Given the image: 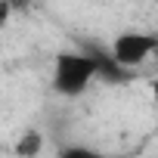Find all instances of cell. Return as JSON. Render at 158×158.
Instances as JSON below:
<instances>
[{
	"label": "cell",
	"instance_id": "52a82bcc",
	"mask_svg": "<svg viewBox=\"0 0 158 158\" xmlns=\"http://www.w3.org/2000/svg\"><path fill=\"white\" fill-rule=\"evenodd\" d=\"M149 90H152V99H155V102H158V77H155V81H152V84H149Z\"/></svg>",
	"mask_w": 158,
	"mask_h": 158
},
{
	"label": "cell",
	"instance_id": "8992f818",
	"mask_svg": "<svg viewBox=\"0 0 158 158\" xmlns=\"http://www.w3.org/2000/svg\"><path fill=\"white\" fill-rule=\"evenodd\" d=\"M10 3H6V0H0V25H6V19H10Z\"/></svg>",
	"mask_w": 158,
	"mask_h": 158
},
{
	"label": "cell",
	"instance_id": "6da1fadb",
	"mask_svg": "<svg viewBox=\"0 0 158 158\" xmlns=\"http://www.w3.org/2000/svg\"><path fill=\"white\" fill-rule=\"evenodd\" d=\"M99 71V62L87 53H59L53 59V90L62 96H81Z\"/></svg>",
	"mask_w": 158,
	"mask_h": 158
},
{
	"label": "cell",
	"instance_id": "7a4b0ae2",
	"mask_svg": "<svg viewBox=\"0 0 158 158\" xmlns=\"http://www.w3.org/2000/svg\"><path fill=\"white\" fill-rule=\"evenodd\" d=\"M155 56V34L149 31H121L112 40V59L124 68H136Z\"/></svg>",
	"mask_w": 158,
	"mask_h": 158
},
{
	"label": "cell",
	"instance_id": "3957f363",
	"mask_svg": "<svg viewBox=\"0 0 158 158\" xmlns=\"http://www.w3.org/2000/svg\"><path fill=\"white\" fill-rule=\"evenodd\" d=\"M44 149V133L40 130H28L19 143H16V155L19 158H37Z\"/></svg>",
	"mask_w": 158,
	"mask_h": 158
},
{
	"label": "cell",
	"instance_id": "277c9868",
	"mask_svg": "<svg viewBox=\"0 0 158 158\" xmlns=\"http://www.w3.org/2000/svg\"><path fill=\"white\" fill-rule=\"evenodd\" d=\"M59 158H109V155H102L96 149H87V146H68V149H62Z\"/></svg>",
	"mask_w": 158,
	"mask_h": 158
},
{
	"label": "cell",
	"instance_id": "5b68a950",
	"mask_svg": "<svg viewBox=\"0 0 158 158\" xmlns=\"http://www.w3.org/2000/svg\"><path fill=\"white\" fill-rule=\"evenodd\" d=\"M6 3H10V10H16V13H22V10H28V6L34 3V0H6Z\"/></svg>",
	"mask_w": 158,
	"mask_h": 158
}]
</instances>
